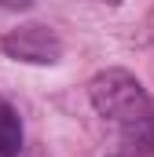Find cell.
<instances>
[{
  "instance_id": "obj_1",
  "label": "cell",
  "mask_w": 154,
  "mask_h": 157,
  "mask_svg": "<svg viewBox=\"0 0 154 157\" xmlns=\"http://www.w3.org/2000/svg\"><path fill=\"white\" fill-rule=\"evenodd\" d=\"M88 99H92V110L103 121H114L121 128H132V124L151 117V95H147V88L140 84L136 73L117 70V66L99 70L88 80Z\"/></svg>"
},
{
  "instance_id": "obj_2",
  "label": "cell",
  "mask_w": 154,
  "mask_h": 157,
  "mask_svg": "<svg viewBox=\"0 0 154 157\" xmlns=\"http://www.w3.org/2000/svg\"><path fill=\"white\" fill-rule=\"evenodd\" d=\"M0 51L15 62H26V66H55L63 59V40L51 26H15L0 37Z\"/></svg>"
},
{
  "instance_id": "obj_3",
  "label": "cell",
  "mask_w": 154,
  "mask_h": 157,
  "mask_svg": "<svg viewBox=\"0 0 154 157\" xmlns=\"http://www.w3.org/2000/svg\"><path fill=\"white\" fill-rule=\"evenodd\" d=\"M22 150V117L0 102V157H18Z\"/></svg>"
},
{
  "instance_id": "obj_4",
  "label": "cell",
  "mask_w": 154,
  "mask_h": 157,
  "mask_svg": "<svg viewBox=\"0 0 154 157\" xmlns=\"http://www.w3.org/2000/svg\"><path fill=\"white\" fill-rule=\"evenodd\" d=\"M37 0H0V7H7V11H26V7H33Z\"/></svg>"
},
{
  "instance_id": "obj_5",
  "label": "cell",
  "mask_w": 154,
  "mask_h": 157,
  "mask_svg": "<svg viewBox=\"0 0 154 157\" xmlns=\"http://www.w3.org/2000/svg\"><path fill=\"white\" fill-rule=\"evenodd\" d=\"M103 4H107V7H117V4H121V0H103Z\"/></svg>"
}]
</instances>
